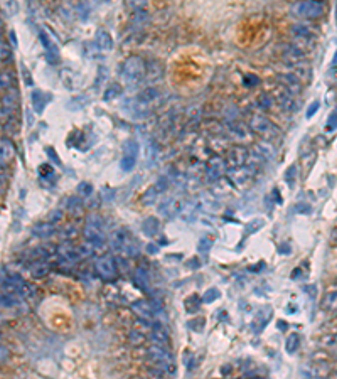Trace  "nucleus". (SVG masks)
<instances>
[{
    "mask_svg": "<svg viewBox=\"0 0 337 379\" xmlns=\"http://www.w3.org/2000/svg\"><path fill=\"white\" fill-rule=\"evenodd\" d=\"M147 358L152 364V368L159 369L164 374H174L175 373V361L172 354L162 346H150L147 349Z\"/></svg>",
    "mask_w": 337,
    "mask_h": 379,
    "instance_id": "1",
    "label": "nucleus"
},
{
    "mask_svg": "<svg viewBox=\"0 0 337 379\" xmlns=\"http://www.w3.org/2000/svg\"><path fill=\"white\" fill-rule=\"evenodd\" d=\"M145 71H147V64H145V61L142 59L140 56H130L122 62L120 74H122V79L125 83L134 84L137 81H140V78L145 74Z\"/></svg>",
    "mask_w": 337,
    "mask_h": 379,
    "instance_id": "2",
    "label": "nucleus"
},
{
    "mask_svg": "<svg viewBox=\"0 0 337 379\" xmlns=\"http://www.w3.org/2000/svg\"><path fill=\"white\" fill-rule=\"evenodd\" d=\"M84 238L95 248H100L105 244V239H106L105 226H103V219H101L100 216H96V214L88 216L86 226H84Z\"/></svg>",
    "mask_w": 337,
    "mask_h": 379,
    "instance_id": "3",
    "label": "nucleus"
},
{
    "mask_svg": "<svg viewBox=\"0 0 337 379\" xmlns=\"http://www.w3.org/2000/svg\"><path fill=\"white\" fill-rule=\"evenodd\" d=\"M110 244H112V249L120 256H134L137 253L135 241L132 238V234L128 233L127 229H117L112 234V239H110Z\"/></svg>",
    "mask_w": 337,
    "mask_h": 379,
    "instance_id": "4",
    "label": "nucleus"
},
{
    "mask_svg": "<svg viewBox=\"0 0 337 379\" xmlns=\"http://www.w3.org/2000/svg\"><path fill=\"white\" fill-rule=\"evenodd\" d=\"M139 150H140V145L134 138L125 142V145H123V155H122V160H120V169H122L123 172H130L132 169L135 167L137 159H139Z\"/></svg>",
    "mask_w": 337,
    "mask_h": 379,
    "instance_id": "5",
    "label": "nucleus"
},
{
    "mask_svg": "<svg viewBox=\"0 0 337 379\" xmlns=\"http://www.w3.org/2000/svg\"><path fill=\"white\" fill-rule=\"evenodd\" d=\"M292 10L295 15L304 17V19H319L326 10V5L322 2H297L292 7Z\"/></svg>",
    "mask_w": 337,
    "mask_h": 379,
    "instance_id": "6",
    "label": "nucleus"
},
{
    "mask_svg": "<svg viewBox=\"0 0 337 379\" xmlns=\"http://www.w3.org/2000/svg\"><path fill=\"white\" fill-rule=\"evenodd\" d=\"M95 271L98 273L100 278L103 280H113L115 276H117V261L113 260L112 256L105 255V256H100L96 258L95 261Z\"/></svg>",
    "mask_w": 337,
    "mask_h": 379,
    "instance_id": "7",
    "label": "nucleus"
},
{
    "mask_svg": "<svg viewBox=\"0 0 337 379\" xmlns=\"http://www.w3.org/2000/svg\"><path fill=\"white\" fill-rule=\"evenodd\" d=\"M184 207H185V204L180 197H170V199L164 200L161 206H159V212L166 217H175L184 211Z\"/></svg>",
    "mask_w": 337,
    "mask_h": 379,
    "instance_id": "8",
    "label": "nucleus"
},
{
    "mask_svg": "<svg viewBox=\"0 0 337 379\" xmlns=\"http://www.w3.org/2000/svg\"><path fill=\"white\" fill-rule=\"evenodd\" d=\"M248 159H250V152L243 147H234L228 152V157H226V164L231 166L233 169H238V167H243L246 166Z\"/></svg>",
    "mask_w": 337,
    "mask_h": 379,
    "instance_id": "9",
    "label": "nucleus"
},
{
    "mask_svg": "<svg viewBox=\"0 0 337 379\" xmlns=\"http://www.w3.org/2000/svg\"><path fill=\"white\" fill-rule=\"evenodd\" d=\"M224 167H226V162L221 157H212L209 162H207V167H206V177L209 182H216L223 177V172H224Z\"/></svg>",
    "mask_w": 337,
    "mask_h": 379,
    "instance_id": "10",
    "label": "nucleus"
},
{
    "mask_svg": "<svg viewBox=\"0 0 337 379\" xmlns=\"http://www.w3.org/2000/svg\"><path fill=\"white\" fill-rule=\"evenodd\" d=\"M39 39H41L42 46L44 49H46V59L49 64H57L59 62V49H57V46L54 42L49 39V35H47L46 32H39Z\"/></svg>",
    "mask_w": 337,
    "mask_h": 379,
    "instance_id": "11",
    "label": "nucleus"
},
{
    "mask_svg": "<svg viewBox=\"0 0 337 379\" xmlns=\"http://www.w3.org/2000/svg\"><path fill=\"white\" fill-rule=\"evenodd\" d=\"M250 128L255 133L267 135V133L273 130V123L270 122V118H267L265 115H253L250 120Z\"/></svg>",
    "mask_w": 337,
    "mask_h": 379,
    "instance_id": "12",
    "label": "nucleus"
},
{
    "mask_svg": "<svg viewBox=\"0 0 337 379\" xmlns=\"http://www.w3.org/2000/svg\"><path fill=\"white\" fill-rule=\"evenodd\" d=\"M149 337H150V341H152L154 346L166 347L167 342H168V332H167V329L164 327L162 324H154L152 329H150Z\"/></svg>",
    "mask_w": 337,
    "mask_h": 379,
    "instance_id": "13",
    "label": "nucleus"
},
{
    "mask_svg": "<svg viewBox=\"0 0 337 379\" xmlns=\"http://www.w3.org/2000/svg\"><path fill=\"white\" fill-rule=\"evenodd\" d=\"M57 255L63 258V260L71 261V263L79 261V260L83 258L81 249H79V246H73V244H69V243L61 244V246L57 248Z\"/></svg>",
    "mask_w": 337,
    "mask_h": 379,
    "instance_id": "14",
    "label": "nucleus"
},
{
    "mask_svg": "<svg viewBox=\"0 0 337 379\" xmlns=\"http://www.w3.org/2000/svg\"><path fill=\"white\" fill-rule=\"evenodd\" d=\"M132 310L135 312L137 315H139V319H144V320H152V317L155 315L154 312V307L152 303H150L149 300H137L132 303Z\"/></svg>",
    "mask_w": 337,
    "mask_h": 379,
    "instance_id": "15",
    "label": "nucleus"
},
{
    "mask_svg": "<svg viewBox=\"0 0 337 379\" xmlns=\"http://www.w3.org/2000/svg\"><path fill=\"white\" fill-rule=\"evenodd\" d=\"M95 42H96V47L101 49V51H112L113 49V39H112V35L108 34V30H105V29L96 30Z\"/></svg>",
    "mask_w": 337,
    "mask_h": 379,
    "instance_id": "16",
    "label": "nucleus"
},
{
    "mask_svg": "<svg viewBox=\"0 0 337 379\" xmlns=\"http://www.w3.org/2000/svg\"><path fill=\"white\" fill-rule=\"evenodd\" d=\"M17 103H19V98H17V91L10 90L7 91V95H3V101H2V115H10L12 111L17 108Z\"/></svg>",
    "mask_w": 337,
    "mask_h": 379,
    "instance_id": "17",
    "label": "nucleus"
},
{
    "mask_svg": "<svg viewBox=\"0 0 337 379\" xmlns=\"http://www.w3.org/2000/svg\"><path fill=\"white\" fill-rule=\"evenodd\" d=\"M30 101H32V106H34L35 113L41 115L44 111V108H46L47 101H49V95H44L41 90H34L32 95H30Z\"/></svg>",
    "mask_w": 337,
    "mask_h": 379,
    "instance_id": "18",
    "label": "nucleus"
},
{
    "mask_svg": "<svg viewBox=\"0 0 337 379\" xmlns=\"http://www.w3.org/2000/svg\"><path fill=\"white\" fill-rule=\"evenodd\" d=\"M250 176H251V171H250V167H248V166L233 169V171L229 172V179H231L236 186L245 184V182L250 179Z\"/></svg>",
    "mask_w": 337,
    "mask_h": 379,
    "instance_id": "19",
    "label": "nucleus"
},
{
    "mask_svg": "<svg viewBox=\"0 0 337 379\" xmlns=\"http://www.w3.org/2000/svg\"><path fill=\"white\" fill-rule=\"evenodd\" d=\"M159 229H161V221H159V217L152 216L144 219V222H142V231H144V234L149 236V238H154V236L159 233Z\"/></svg>",
    "mask_w": 337,
    "mask_h": 379,
    "instance_id": "20",
    "label": "nucleus"
},
{
    "mask_svg": "<svg viewBox=\"0 0 337 379\" xmlns=\"http://www.w3.org/2000/svg\"><path fill=\"white\" fill-rule=\"evenodd\" d=\"M159 95H161V93H159V90L155 86H147V88H144V90L140 91L137 101H139L140 105H149V103H152V101L157 100Z\"/></svg>",
    "mask_w": 337,
    "mask_h": 379,
    "instance_id": "21",
    "label": "nucleus"
},
{
    "mask_svg": "<svg viewBox=\"0 0 337 379\" xmlns=\"http://www.w3.org/2000/svg\"><path fill=\"white\" fill-rule=\"evenodd\" d=\"M32 233L34 236H37V238H51L52 234H54V224H51L49 221L47 222H37L34 227H32Z\"/></svg>",
    "mask_w": 337,
    "mask_h": 379,
    "instance_id": "22",
    "label": "nucleus"
},
{
    "mask_svg": "<svg viewBox=\"0 0 337 379\" xmlns=\"http://www.w3.org/2000/svg\"><path fill=\"white\" fill-rule=\"evenodd\" d=\"M228 130H229V133H231L234 138H238V140H245V138L248 137L246 125L241 123V122H231V123L228 125Z\"/></svg>",
    "mask_w": 337,
    "mask_h": 379,
    "instance_id": "23",
    "label": "nucleus"
},
{
    "mask_svg": "<svg viewBox=\"0 0 337 379\" xmlns=\"http://www.w3.org/2000/svg\"><path fill=\"white\" fill-rule=\"evenodd\" d=\"M161 195V192H159L157 189H155V186H150L147 190H145L144 194H142L140 197V202L144 204V206H152V204L157 202V197Z\"/></svg>",
    "mask_w": 337,
    "mask_h": 379,
    "instance_id": "24",
    "label": "nucleus"
},
{
    "mask_svg": "<svg viewBox=\"0 0 337 379\" xmlns=\"http://www.w3.org/2000/svg\"><path fill=\"white\" fill-rule=\"evenodd\" d=\"M134 282L139 288H144V290H149V285H150V280H149V273L145 270H135L134 273Z\"/></svg>",
    "mask_w": 337,
    "mask_h": 379,
    "instance_id": "25",
    "label": "nucleus"
},
{
    "mask_svg": "<svg viewBox=\"0 0 337 379\" xmlns=\"http://www.w3.org/2000/svg\"><path fill=\"white\" fill-rule=\"evenodd\" d=\"M322 309L324 310H329V312H337V290L334 292L327 293L322 300Z\"/></svg>",
    "mask_w": 337,
    "mask_h": 379,
    "instance_id": "26",
    "label": "nucleus"
},
{
    "mask_svg": "<svg viewBox=\"0 0 337 379\" xmlns=\"http://www.w3.org/2000/svg\"><path fill=\"white\" fill-rule=\"evenodd\" d=\"M14 155V144L10 138H2V166H5L7 160Z\"/></svg>",
    "mask_w": 337,
    "mask_h": 379,
    "instance_id": "27",
    "label": "nucleus"
},
{
    "mask_svg": "<svg viewBox=\"0 0 337 379\" xmlns=\"http://www.w3.org/2000/svg\"><path fill=\"white\" fill-rule=\"evenodd\" d=\"M278 78L282 79L283 84H287V86H290V91L295 90L299 91L300 90V78H297V76L294 73H288V74H280Z\"/></svg>",
    "mask_w": 337,
    "mask_h": 379,
    "instance_id": "28",
    "label": "nucleus"
},
{
    "mask_svg": "<svg viewBox=\"0 0 337 379\" xmlns=\"http://www.w3.org/2000/svg\"><path fill=\"white\" fill-rule=\"evenodd\" d=\"M299 346H300V336L295 332L290 334L285 341V351L288 352V354H294V352L299 349Z\"/></svg>",
    "mask_w": 337,
    "mask_h": 379,
    "instance_id": "29",
    "label": "nucleus"
},
{
    "mask_svg": "<svg viewBox=\"0 0 337 379\" xmlns=\"http://www.w3.org/2000/svg\"><path fill=\"white\" fill-rule=\"evenodd\" d=\"M122 91H123L122 84H120V83H112V84H110V86L105 90L103 98H105L106 101H110V100H113V98H117V96L122 95Z\"/></svg>",
    "mask_w": 337,
    "mask_h": 379,
    "instance_id": "30",
    "label": "nucleus"
},
{
    "mask_svg": "<svg viewBox=\"0 0 337 379\" xmlns=\"http://www.w3.org/2000/svg\"><path fill=\"white\" fill-rule=\"evenodd\" d=\"M255 154L258 155L260 159H263V160H267V159H270L272 157V154H273V147L270 145V144H258L255 147Z\"/></svg>",
    "mask_w": 337,
    "mask_h": 379,
    "instance_id": "31",
    "label": "nucleus"
},
{
    "mask_svg": "<svg viewBox=\"0 0 337 379\" xmlns=\"http://www.w3.org/2000/svg\"><path fill=\"white\" fill-rule=\"evenodd\" d=\"M147 20H149V14H147V12H145V10H137L135 15H134V19H132V25H134V27H137V29H142L145 24H147Z\"/></svg>",
    "mask_w": 337,
    "mask_h": 379,
    "instance_id": "32",
    "label": "nucleus"
},
{
    "mask_svg": "<svg viewBox=\"0 0 337 379\" xmlns=\"http://www.w3.org/2000/svg\"><path fill=\"white\" fill-rule=\"evenodd\" d=\"M20 297L12 295V293H2V307L3 309H12V307L19 305Z\"/></svg>",
    "mask_w": 337,
    "mask_h": 379,
    "instance_id": "33",
    "label": "nucleus"
},
{
    "mask_svg": "<svg viewBox=\"0 0 337 379\" xmlns=\"http://www.w3.org/2000/svg\"><path fill=\"white\" fill-rule=\"evenodd\" d=\"M78 197H90V195L93 194V184L91 182H86V181H83V182H79L78 184Z\"/></svg>",
    "mask_w": 337,
    "mask_h": 379,
    "instance_id": "34",
    "label": "nucleus"
},
{
    "mask_svg": "<svg viewBox=\"0 0 337 379\" xmlns=\"http://www.w3.org/2000/svg\"><path fill=\"white\" fill-rule=\"evenodd\" d=\"M157 155H159V145L155 144V142H150V144L147 145V152H145V157H147L149 166H152V164L155 162Z\"/></svg>",
    "mask_w": 337,
    "mask_h": 379,
    "instance_id": "35",
    "label": "nucleus"
},
{
    "mask_svg": "<svg viewBox=\"0 0 337 379\" xmlns=\"http://www.w3.org/2000/svg\"><path fill=\"white\" fill-rule=\"evenodd\" d=\"M68 209L71 214H81L83 211V204H81V199L78 197H69L68 199Z\"/></svg>",
    "mask_w": 337,
    "mask_h": 379,
    "instance_id": "36",
    "label": "nucleus"
},
{
    "mask_svg": "<svg viewBox=\"0 0 337 379\" xmlns=\"http://www.w3.org/2000/svg\"><path fill=\"white\" fill-rule=\"evenodd\" d=\"M263 226H265V221L263 219H251L250 222H248V226H246V233L248 234H255V233H258V231Z\"/></svg>",
    "mask_w": 337,
    "mask_h": 379,
    "instance_id": "37",
    "label": "nucleus"
},
{
    "mask_svg": "<svg viewBox=\"0 0 337 379\" xmlns=\"http://www.w3.org/2000/svg\"><path fill=\"white\" fill-rule=\"evenodd\" d=\"M219 297H221V293H219L218 288H209V290H207V292L202 295V302H204V303H212V302L216 300V298H219Z\"/></svg>",
    "mask_w": 337,
    "mask_h": 379,
    "instance_id": "38",
    "label": "nucleus"
},
{
    "mask_svg": "<svg viewBox=\"0 0 337 379\" xmlns=\"http://www.w3.org/2000/svg\"><path fill=\"white\" fill-rule=\"evenodd\" d=\"M128 341H130L132 346H140L144 342V334H142V331H132L128 334Z\"/></svg>",
    "mask_w": 337,
    "mask_h": 379,
    "instance_id": "39",
    "label": "nucleus"
},
{
    "mask_svg": "<svg viewBox=\"0 0 337 379\" xmlns=\"http://www.w3.org/2000/svg\"><path fill=\"white\" fill-rule=\"evenodd\" d=\"M168 184H170V182H168V179H167V177L166 176H161V177H159V179L157 181H155V189H157L159 190V192H166V190L168 189Z\"/></svg>",
    "mask_w": 337,
    "mask_h": 379,
    "instance_id": "40",
    "label": "nucleus"
},
{
    "mask_svg": "<svg viewBox=\"0 0 337 379\" xmlns=\"http://www.w3.org/2000/svg\"><path fill=\"white\" fill-rule=\"evenodd\" d=\"M47 271H49V266L44 265V263H37V265H34L32 268H30V273L34 276H44Z\"/></svg>",
    "mask_w": 337,
    "mask_h": 379,
    "instance_id": "41",
    "label": "nucleus"
},
{
    "mask_svg": "<svg viewBox=\"0 0 337 379\" xmlns=\"http://www.w3.org/2000/svg\"><path fill=\"white\" fill-rule=\"evenodd\" d=\"M336 128H337V108H336L334 111H332L329 120H327L326 130H327V132H332V130H336Z\"/></svg>",
    "mask_w": 337,
    "mask_h": 379,
    "instance_id": "42",
    "label": "nucleus"
},
{
    "mask_svg": "<svg viewBox=\"0 0 337 379\" xmlns=\"http://www.w3.org/2000/svg\"><path fill=\"white\" fill-rule=\"evenodd\" d=\"M211 249V239L209 238H202L197 244V251L199 253H207Z\"/></svg>",
    "mask_w": 337,
    "mask_h": 379,
    "instance_id": "43",
    "label": "nucleus"
},
{
    "mask_svg": "<svg viewBox=\"0 0 337 379\" xmlns=\"http://www.w3.org/2000/svg\"><path fill=\"white\" fill-rule=\"evenodd\" d=\"M243 81H245V86H256L260 83V78L256 74H246Z\"/></svg>",
    "mask_w": 337,
    "mask_h": 379,
    "instance_id": "44",
    "label": "nucleus"
},
{
    "mask_svg": "<svg viewBox=\"0 0 337 379\" xmlns=\"http://www.w3.org/2000/svg\"><path fill=\"white\" fill-rule=\"evenodd\" d=\"M12 81H14L12 74H10V73H5V71H3V73H2V88H3V90H5V88L8 90V88H10V84H12Z\"/></svg>",
    "mask_w": 337,
    "mask_h": 379,
    "instance_id": "45",
    "label": "nucleus"
},
{
    "mask_svg": "<svg viewBox=\"0 0 337 379\" xmlns=\"http://www.w3.org/2000/svg\"><path fill=\"white\" fill-rule=\"evenodd\" d=\"M61 219H63V211H61V209H56V211H52L49 214V222H51V224H56V222H59Z\"/></svg>",
    "mask_w": 337,
    "mask_h": 379,
    "instance_id": "46",
    "label": "nucleus"
},
{
    "mask_svg": "<svg viewBox=\"0 0 337 379\" xmlns=\"http://www.w3.org/2000/svg\"><path fill=\"white\" fill-rule=\"evenodd\" d=\"M295 176H297V166H292L290 169L287 171L285 177H287V182L290 186H294V181H295Z\"/></svg>",
    "mask_w": 337,
    "mask_h": 379,
    "instance_id": "47",
    "label": "nucleus"
},
{
    "mask_svg": "<svg viewBox=\"0 0 337 379\" xmlns=\"http://www.w3.org/2000/svg\"><path fill=\"white\" fill-rule=\"evenodd\" d=\"M319 106H321V103L316 100V101H312V103L309 105V108H307V113H305V117L307 118H312L314 115H316V111L319 110Z\"/></svg>",
    "mask_w": 337,
    "mask_h": 379,
    "instance_id": "48",
    "label": "nucleus"
},
{
    "mask_svg": "<svg viewBox=\"0 0 337 379\" xmlns=\"http://www.w3.org/2000/svg\"><path fill=\"white\" fill-rule=\"evenodd\" d=\"M10 59V49L7 47L5 42H2V61H8Z\"/></svg>",
    "mask_w": 337,
    "mask_h": 379,
    "instance_id": "49",
    "label": "nucleus"
},
{
    "mask_svg": "<svg viewBox=\"0 0 337 379\" xmlns=\"http://www.w3.org/2000/svg\"><path fill=\"white\" fill-rule=\"evenodd\" d=\"M270 105H272V100H270L267 95H261L260 96V106H263V108H270Z\"/></svg>",
    "mask_w": 337,
    "mask_h": 379,
    "instance_id": "50",
    "label": "nucleus"
},
{
    "mask_svg": "<svg viewBox=\"0 0 337 379\" xmlns=\"http://www.w3.org/2000/svg\"><path fill=\"white\" fill-rule=\"evenodd\" d=\"M189 325H190V329H196V320H192V322H189ZM202 325H204V319H197V332H201L202 331Z\"/></svg>",
    "mask_w": 337,
    "mask_h": 379,
    "instance_id": "51",
    "label": "nucleus"
},
{
    "mask_svg": "<svg viewBox=\"0 0 337 379\" xmlns=\"http://www.w3.org/2000/svg\"><path fill=\"white\" fill-rule=\"evenodd\" d=\"M47 155H49V157H51L52 160H54V162H56V164H61V160H59V159H57V155H56V152H54V149H51V147H49V149H47Z\"/></svg>",
    "mask_w": 337,
    "mask_h": 379,
    "instance_id": "52",
    "label": "nucleus"
},
{
    "mask_svg": "<svg viewBox=\"0 0 337 379\" xmlns=\"http://www.w3.org/2000/svg\"><path fill=\"white\" fill-rule=\"evenodd\" d=\"M8 37H10V41H12V46H17V37H15L14 30H10V32H8Z\"/></svg>",
    "mask_w": 337,
    "mask_h": 379,
    "instance_id": "53",
    "label": "nucleus"
},
{
    "mask_svg": "<svg viewBox=\"0 0 337 379\" xmlns=\"http://www.w3.org/2000/svg\"><path fill=\"white\" fill-rule=\"evenodd\" d=\"M278 251H280V253H290L292 249H290V246H280V248H278Z\"/></svg>",
    "mask_w": 337,
    "mask_h": 379,
    "instance_id": "54",
    "label": "nucleus"
},
{
    "mask_svg": "<svg viewBox=\"0 0 337 379\" xmlns=\"http://www.w3.org/2000/svg\"><path fill=\"white\" fill-rule=\"evenodd\" d=\"M189 265H190V266H196V268H199V266H201V263H199L197 260H192V261L189 263Z\"/></svg>",
    "mask_w": 337,
    "mask_h": 379,
    "instance_id": "55",
    "label": "nucleus"
},
{
    "mask_svg": "<svg viewBox=\"0 0 337 379\" xmlns=\"http://www.w3.org/2000/svg\"><path fill=\"white\" fill-rule=\"evenodd\" d=\"M305 379H326V378H321V376H314V374H312V376H307Z\"/></svg>",
    "mask_w": 337,
    "mask_h": 379,
    "instance_id": "56",
    "label": "nucleus"
},
{
    "mask_svg": "<svg viewBox=\"0 0 337 379\" xmlns=\"http://www.w3.org/2000/svg\"><path fill=\"white\" fill-rule=\"evenodd\" d=\"M332 64H337V51H336V54H334V61H332Z\"/></svg>",
    "mask_w": 337,
    "mask_h": 379,
    "instance_id": "57",
    "label": "nucleus"
},
{
    "mask_svg": "<svg viewBox=\"0 0 337 379\" xmlns=\"http://www.w3.org/2000/svg\"><path fill=\"white\" fill-rule=\"evenodd\" d=\"M334 241L337 243V231H336V233H334Z\"/></svg>",
    "mask_w": 337,
    "mask_h": 379,
    "instance_id": "58",
    "label": "nucleus"
},
{
    "mask_svg": "<svg viewBox=\"0 0 337 379\" xmlns=\"http://www.w3.org/2000/svg\"><path fill=\"white\" fill-rule=\"evenodd\" d=\"M251 379H261V378H251Z\"/></svg>",
    "mask_w": 337,
    "mask_h": 379,
    "instance_id": "59",
    "label": "nucleus"
},
{
    "mask_svg": "<svg viewBox=\"0 0 337 379\" xmlns=\"http://www.w3.org/2000/svg\"><path fill=\"white\" fill-rule=\"evenodd\" d=\"M336 14H337V5H336Z\"/></svg>",
    "mask_w": 337,
    "mask_h": 379,
    "instance_id": "60",
    "label": "nucleus"
},
{
    "mask_svg": "<svg viewBox=\"0 0 337 379\" xmlns=\"http://www.w3.org/2000/svg\"><path fill=\"white\" fill-rule=\"evenodd\" d=\"M334 369H337V366H334Z\"/></svg>",
    "mask_w": 337,
    "mask_h": 379,
    "instance_id": "61",
    "label": "nucleus"
}]
</instances>
